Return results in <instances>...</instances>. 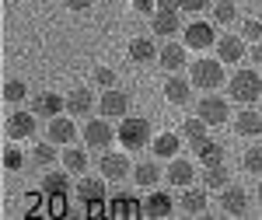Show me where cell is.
Here are the masks:
<instances>
[{
    "mask_svg": "<svg viewBox=\"0 0 262 220\" xmlns=\"http://www.w3.org/2000/svg\"><path fill=\"white\" fill-rule=\"evenodd\" d=\"M224 67H227L224 60H192L189 77H192V84H196V87H203V91H217L221 84H227Z\"/></svg>",
    "mask_w": 262,
    "mask_h": 220,
    "instance_id": "3",
    "label": "cell"
},
{
    "mask_svg": "<svg viewBox=\"0 0 262 220\" xmlns=\"http://www.w3.org/2000/svg\"><path fill=\"white\" fill-rule=\"evenodd\" d=\"M56 158H60V150H56V143L49 140V137H46V143H39L35 154H32V161H35L39 168H53V161H56Z\"/></svg>",
    "mask_w": 262,
    "mask_h": 220,
    "instance_id": "32",
    "label": "cell"
},
{
    "mask_svg": "<svg viewBox=\"0 0 262 220\" xmlns=\"http://www.w3.org/2000/svg\"><path fill=\"white\" fill-rule=\"evenodd\" d=\"M210 14H213V25H231V21H238V4L234 0H217L210 7Z\"/></svg>",
    "mask_w": 262,
    "mask_h": 220,
    "instance_id": "31",
    "label": "cell"
},
{
    "mask_svg": "<svg viewBox=\"0 0 262 220\" xmlns=\"http://www.w3.org/2000/svg\"><path fill=\"white\" fill-rule=\"evenodd\" d=\"M179 210V203L171 200L168 192H150L147 200H143V206H140V213L143 217H150V220H161V217H171Z\"/></svg>",
    "mask_w": 262,
    "mask_h": 220,
    "instance_id": "13",
    "label": "cell"
},
{
    "mask_svg": "<svg viewBox=\"0 0 262 220\" xmlns=\"http://www.w3.org/2000/svg\"><path fill=\"white\" fill-rule=\"evenodd\" d=\"M98 112L105 119H122V116H129V95L119 91V87H105L98 98Z\"/></svg>",
    "mask_w": 262,
    "mask_h": 220,
    "instance_id": "8",
    "label": "cell"
},
{
    "mask_svg": "<svg viewBox=\"0 0 262 220\" xmlns=\"http://www.w3.org/2000/svg\"><path fill=\"white\" fill-rule=\"evenodd\" d=\"M179 213H185V217H203L206 213V185L203 189L185 185V192L179 196Z\"/></svg>",
    "mask_w": 262,
    "mask_h": 220,
    "instance_id": "17",
    "label": "cell"
},
{
    "mask_svg": "<svg viewBox=\"0 0 262 220\" xmlns=\"http://www.w3.org/2000/svg\"><path fill=\"white\" fill-rule=\"evenodd\" d=\"M91 108H95L91 87H74V91L67 95V112H70V116H88Z\"/></svg>",
    "mask_w": 262,
    "mask_h": 220,
    "instance_id": "24",
    "label": "cell"
},
{
    "mask_svg": "<svg viewBox=\"0 0 262 220\" xmlns=\"http://www.w3.org/2000/svg\"><path fill=\"white\" fill-rule=\"evenodd\" d=\"M133 11L137 14H154L158 11V0H133Z\"/></svg>",
    "mask_w": 262,
    "mask_h": 220,
    "instance_id": "39",
    "label": "cell"
},
{
    "mask_svg": "<svg viewBox=\"0 0 262 220\" xmlns=\"http://www.w3.org/2000/svg\"><path fill=\"white\" fill-rule=\"evenodd\" d=\"M150 28H154L158 35H179V32H185V28H182V11L179 7H158V11L150 14Z\"/></svg>",
    "mask_w": 262,
    "mask_h": 220,
    "instance_id": "9",
    "label": "cell"
},
{
    "mask_svg": "<svg viewBox=\"0 0 262 220\" xmlns=\"http://www.w3.org/2000/svg\"><path fill=\"white\" fill-rule=\"evenodd\" d=\"M32 112H35V116H46V119H53V116L67 112V98H60L56 91H39L35 101H32Z\"/></svg>",
    "mask_w": 262,
    "mask_h": 220,
    "instance_id": "18",
    "label": "cell"
},
{
    "mask_svg": "<svg viewBox=\"0 0 262 220\" xmlns=\"http://www.w3.org/2000/svg\"><path fill=\"white\" fill-rule=\"evenodd\" d=\"M242 32H245V42H262V21L259 18H245Z\"/></svg>",
    "mask_w": 262,
    "mask_h": 220,
    "instance_id": "35",
    "label": "cell"
},
{
    "mask_svg": "<svg viewBox=\"0 0 262 220\" xmlns=\"http://www.w3.org/2000/svg\"><path fill=\"white\" fill-rule=\"evenodd\" d=\"M255 196H259V203H262V182H259V192H255Z\"/></svg>",
    "mask_w": 262,
    "mask_h": 220,
    "instance_id": "42",
    "label": "cell"
},
{
    "mask_svg": "<svg viewBox=\"0 0 262 220\" xmlns=\"http://www.w3.org/2000/svg\"><path fill=\"white\" fill-rule=\"evenodd\" d=\"M234 133L238 137H259L262 133V112H255L252 105H242V112L234 116Z\"/></svg>",
    "mask_w": 262,
    "mask_h": 220,
    "instance_id": "20",
    "label": "cell"
},
{
    "mask_svg": "<svg viewBox=\"0 0 262 220\" xmlns=\"http://www.w3.org/2000/svg\"><path fill=\"white\" fill-rule=\"evenodd\" d=\"M196 116H200L206 126H224V122L231 119V105H227V98H221V95H203L200 105H196Z\"/></svg>",
    "mask_w": 262,
    "mask_h": 220,
    "instance_id": "5",
    "label": "cell"
},
{
    "mask_svg": "<svg viewBox=\"0 0 262 220\" xmlns=\"http://www.w3.org/2000/svg\"><path fill=\"white\" fill-rule=\"evenodd\" d=\"M200 179L206 189H224V185H231V171H227L224 161H217V164H203Z\"/></svg>",
    "mask_w": 262,
    "mask_h": 220,
    "instance_id": "25",
    "label": "cell"
},
{
    "mask_svg": "<svg viewBox=\"0 0 262 220\" xmlns=\"http://www.w3.org/2000/svg\"><path fill=\"white\" fill-rule=\"evenodd\" d=\"M164 179L171 182V185H179V189H185V185H192V179H196V168H192V161H185V158H171Z\"/></svg>",
    "mask_w": 262,
    "mask_h": 220,
    "instance_id": "22",
    "label": "cell"
},
{
    "mask_svg": "<svg viewBox=\"0 0 262 220\" xmlns=\"http://www.w3.org/2000/svg\"><path fill=\"white\" fill-rule=\"evenodd\" d=\"M129 60H133V63L158 60V46H154V39H133V42H129Z\"/></svg>",
    "mask_w": 262,
    "mask_h": 220,
    "instance_id": "29",
    "label": "cell"
},
{
    "mask_svg": "<svg viewBox=\"0 0 262 220\" xmlns=\"http://www.w3.org/2000/svg\"><path fill=\"white\" fill-rule=\"evenodd\" d=\"M105 175L101 179H95V175H88V179L77 182V200H84L88 206H98V203H105Z\"/></svg>",
    "mask_w": 262,
    "mask_h": 220,
    "instance_id": "21",
    "label": "cell"
},
{
    "mask_svg": "<svg viewBox=\"0 0 262 220\" xmlns=\"http://www.w3.org/2000/svg\"><path fill=\"white\" fill-rule=\"evenodd\" d=\"M60 161H63L67 171H88V150L77 147V143H67L63 154H60Z\"/></svg>",
    "mask_w": 262,
    "mask_h": 220,
    "instance_id": "27",
    "label": "cell"
},
{
    "mask_svg": "<svg viewBox=\"0 0 262 220\" xmlns=\"http://www.w3.org/2000/svg\"><path fill=\"white\" fill-rule=\"evenodd\" d=\"M95 84L98 87H116V70L112 67H98L95 70Z\"/></svg>",
    "mask_w": 262,
    "mask_h": 220,
    "instance_id": "37",
    "label": "cell"
},
{
    "mask_svg": "<svg viewBox=\"0 0 262 220\" xmlns=\"http://www.w3.org/2000/svg\"><path fill=\"white\" fill-rule=\"evenodd\" d=\"M221 210L227 217H248L252 210V196L245 185H224L221 189Z\"/></svg>",
    "mask_w": 262,
    "mask_h": 220,
    "instance_id": "6",
    "label": "cell"
},
{
    "mask_svg": "<svg viewBox=\"0 0 262 220\" xmlns=\"http://www.w3.org/2000/svg\"><path fill=\"white\" fill-rule=\"evenodd\" d=\"M46 137L53 143H63V147H67V143L77 140V122L70 119V112H67V116H53L49 126H46Z\"/></svg>",
    "mask_w": 262,
    "mask_h": 220,
    "instance_id": "12",
    "label": "cell"
},
{
    "mask_svg": "<svg viewBox=\"0 0 262 220\" xmlns=\"http://www.w3.org/2000/svg\"><path fill=\"white\" fill-rule=\"evenodd\" d=\"M21 164H25V154H21L18 147H7V150H4V168H7V171H18Z\"/></svg>",
    "mask_w": 262,
    "mask_h": 220,
    "instance_id": "36",
    "label": "cell"
},
{
    "mask_svg": "<svg viewBox=\"0 0 262 220\" xmlns=\"http://www.w3.org/2000/svg\"><path fill=\"white\" fill-rule=\"evenodd\" d=\"M217 60H224L227 67L248 60V49H245V35H221L217 39Z\"/></svg>",
    "mask_w": 262,
    "mask_h": 220,
    "instance_id": "11",
    "label": "cell"
},
{
    "mask_svg": "<svg viewBox=\"0 0 262 220\" xmlns=\"http://www.w3.org/2000/svg\"><path fill=\"white\" fill-rule=\"evenodd\" d=\"M133 182L154 189V185L161 182V164H158V161H140V164H133Z\"/></svg>",
    "mask_w": 262,
    "mask_h": 220,
    "instance_id": "26",
    "label": "cell"
},
{
    "mask_svg": "<svg viewBox=\"0 0 262 220\" xmlns=\"http://www.w3.org/2000/svg\"><path fill=\"white\" fill-rule=\"evenodd\" d=\"M158 60H161V67L168 74H182V67L189 63V46L185 42H168V46H161Z\"/></svg>",
    "mask_w": 262,
    "mask_h": 220,
    "instance_id": "14",
    "label": "cell"
},
{
    "mask_svg": "<svg viewBox=\"0 0 262 220\" xmlns=\"http://www.w3.org/2000/svg\"><path fill=\"white\" fill-rule=\"evenodd\" d=\"M192 77H182V74H171L168 84H164V98L171 105H189V95H192Z\"/></svg>",
    "mask_w": 262,
    "mask_h": 220,
    "instance_id": "19",
    "label": "cell"
},
{
    "mask_svg": "<svg viewBox=\"0 0 262 220\" xmlns=\"http://www.w3.org/2000/svg\"><path fill=\"white\" fill-rule=\"evenodd\" d=\"M227 98H234L238 105H252V101L262 98V74L245 67V70H234L227 77Z\"/></svg>",
    "mask_w": 262,
    "mask_h": 220,
    "instance_id": "1",
    "label": "cell"
},
{
    "mask_svg": "<svg viewBox=\"0 0 262 220\" xmlns=\"http://www.w3.org/2000/svg\"><path fill=\"white\" fill-rule=\"evenodd\" d=\"M98 171L108 182H122V179H129V175H133V164H129V158L119 154V150H101Z\"/></svg>",
    "mask_w": 262,
    "mask_h": 220,
    "instance_id": "7",
    "label": "cell"
},
{
    "mask_svg": "<svg viewBox=\"0 0 262 220\" xmlns=\"http://www.w3.org/2000/svg\"><path fill=\"white\" fill-rule=\"evenodd\" d=\"M179 147H182V133L175 137V133H161V137H154L150 140V150H154V158L158 161H171V158H179Z\"/></svg>",
    "mask_w": 262,
    "mask_h": 220,
    "instance_id": "23",
    "label": "cell"
},
{
    "mask_svg": "<svg viewBox=\"0 0 262 220\" xmlns=\"http://www.w3.org/2000/svg\"><path fill=\"white\" fill-rule=\"evenodd\" d=\"M192 150H196V158H200L203 164H217V161H224V143H213L210 137H206V140H200Z\"/></svg>",
    "mask_w": 262,
    "mask_h": 220,
    "instance_id": "30",
    "label": "cell"
},
{
    "mask_svg": "<svg viewBox=\"0 0 262 220\" xmlns=\"http://www.w3.org/2000/svg\"><path fill=\"white\" fill-rule=\"evenodd\" d=\"M25 95H28V84L18 77H11L7 84H4V101H11V105H18V101H25Z\"/></svg>",
    "mask_w": 262,
    "mask_h": 220,
    "instance_id": "33",
    "label": "cell"
},
{
    "mask_svg": "<svg viewBox=\"0 0 262 220\" xmlns=\"http://www.w3.org/2000/svg\"><path fill=\"white\" fill-rule=\"evenodd\" d=\"M206 129H210V126H206L200 116H189V119L182 122V140L189 143V147H196L200 140H206Z\"/></svg>",
    "mask_w": 262,
    "mask_h": 220,
    "instance_id": "28",
    "label": "cell"
},
{
    "mask_svg": "<svg viewBox=\"0 0 262 220\" xmlns=\"http://www.w3.org/2000/svg\"><path fill=\"white\" fill-rule=\"evenodd\" d=\"M248 63H252V67H262V42H252V49H248Z\"/></svg>",
    "mask_w": 262,
    "mask_h": 220,
    "instance_id": "40",
    "label": "cell"
},
{
    "mask_svg": "<svg viewBox=\"0 0 262 220\" xmlns=\"http://www.w3.org/2000/svg\"><path fill=\"white\" fill-rule=\"evenodd\" d=\"M70 175H74V171H67V168H63V171H49V168H46V175H42V192H46V196H70V192H74V179H70Z\"/></svg>",
    "mask_w": 262,
    "mask_h": 220,
    "instance_id": "15",
    "label": "cell"
},
{
    "mask_svg": "<svg viewBox=\"0 0 262 220\" xmlns=\"http://www.w3.org/2000/svg\"><path fill=\"white\" fill-rule=\"evenodd\" d=\"M84 147H91V150H108V143L119 140V129H112V122L105 119H88L84 122Z\"/></svg>",
    "mask_w": 262,
    "mask_h": 220,
    "instance_id": "4",
    "label": "cell"
},
{
    "mask_svg": "<svg viewBox=\"0 0 262 220\" xmlns=\"http://www.w3.org/2000/svg\"><path fill=\"white\" fill-rule=\"evenodd\" d=\"M150 122L143 116H122L119 119V143L126 150H140V147H150Z\"/></svg>",
    "mask_w": 262,
    "mask_h": 220,
    "instance_id": "2",
    "label": "cell"
},
{
    "mask_svg": "<svg viewBox=\"0 0 262 220\" xmlns=\"http://www.w3.org/2000/svg\"><path fill=\"white\" fill-rule=\"evenodd\" d=\"M182 39H185L189 49H210V46L217 42V35H213V25H206V21H192V25L182 32Z\"/></svg>",
    "mask_w": 262,
    "mask_h": 220,
    "instance_id": "16",
    "label": "cell"
},
{
    "mask_svg": "<svg viewBox=\"0 0 262 220\" xmlns=\"http://www.w3.org/2000/svg\"><path fill=\"white\" fill-rule=\"evenodd\" d=\"M182 11H189V14H200V11H206V7H213V0H179Z\"/></svg>",
    "mask_w": 262,
    "mask_h": 220,
    "instance_id": "38",
    "label": "cell"
},
{
    "mask_svg": "<svg viewBox=\"0 0 262 220\" xmlns=\"http://www.w3.org/2000/svg\"><path fill=\"white\" fill-rule=\"evenodd\" d=\"M63 4H67L70 11H88V7H91L95 0H63Z\"/></svg>",
    "mask_w": 262,
    "mask_h": 220,
    "instance_id": "41",
    "label": "cell"
},
{
    "mask_svg": "<svg viewBox=\"0 0 262 220\" xmlns=\"http://www.w3.org/2000/svg\"><path fill=\"white\" fill-rule=\"evenodd\" d=\"M4 129H7V137H11V140H28V137H35L39 119H35V112H11Z\"/></svg>",
    "mask_w": 262,
    "mask_h": 220,
    "instance_id": "10",
    "label": "cell"
},
{
    "mask_svg": "<svg viewBox=\"0 0 262 220\" xmlns=\"http://www.w3.org/2000/svg\"><path fill=\"white\" fill-rule=\"evenodd\" d=\"M245 171L262 175V143H252V147L245 150Z\"/></svg>",
    "mask_w": 262,
    "mask_h": 220,
    "instance_id": "34",
    "label": "cell"
}]
</instances>
